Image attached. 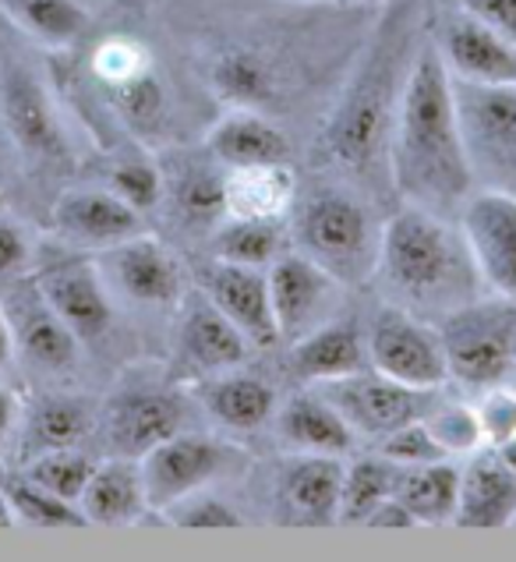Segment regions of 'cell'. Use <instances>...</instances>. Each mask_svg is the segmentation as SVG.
<instances>
[{
    "instance_id": "1",
    "label": "cell",
    "mask_w": 516,
    "mask_h": 562,
    "mask_svg": "<svg viewBox=\"0 0 516 562\" xmlns=\"http://www.w3.org/2000/svg\"><path fill=\"white\" fill-rule=\"evenodd\" d=\"M422 25L425 19L414 0H385L372 36L350 71V82L340 92V103L326 121L322 146L336 170H347L354 184L390 178L393 124L411 60L425 40Z\"/></svg>"
},
{
    "instance_id": "2",
    "label": "cell",
    "mask_w": 516,
    "mask_h": 562,
    "mask_svg": "<svg viewBox=\"0 0 516 562\" xmlns=\"http://www.w3.org/2000/svg\"><path fill=\"white\" fill-rule=\"evenodd\" d=\"M390 184L407 205L446 220H460L467 199L478 191L460 138L453 75L428 36L403 82L390 142Z\"/></svg>"
},
{
    "instance_id": "3",
    "label": "cell",
    "mask_w": 516,
    "mask_h": 562,
    "mask_svg": "<svg viewBox=\"0 0 516 562\" xmlns=\"http://www.w3.org/2000/svg\"><path fill=\"white\" fill-rule=\"evenodd\" d=\"M375 277L393 304L428 323L478 301V286H485L460 223L407 202L382 223Z\"/></svg>"
},
{
    "instance_id": "4",
    "label": "cell",
    "mask_w": 516,
    "mask_h": 562,
    "mask_svg": "<svg viewBox=\"0 0 516 562\" xmlns=\"http://www.w3.org/2000/svg\"><path fill=\"white\" fill-rule=\"evenodd\" d=\"M290 240L336 283L364 286L375 280L382 223L368 202L347 188L322 184L309 195H298L290 209Z\"/></svg>"
},
{
    "instance_id": "5",
    "label": "cell",
    "mask_w": 516,
    "mask_h": 562,
    "mask_svg": "<svg viewBox=\"0 0 516 562\" xmlns=\"http://www.w3.org/2000/svg\"><path fill=\"white\" fill-rule=\"evenodd\" d=\"M449 379L467 390H492L516 372V301H471L442 323Z\"/></svg>"
},
{
    "instance_id": "6",
    "label": "cell",
    "mask_w": 516,
    "mask_h": 562,
    "mask_svg": "<svg viewBox=\"0 0 516 562\" xmlns=\"http://www.w3.org/2000/svg\"><path fill=\"white\" fill-rule=\"evenodd\" d=\"M453 95L474 184L516 195V86H478L453 78Z\"/></svg>"
},
{
    "instance_id": "7",
    "label": "cell",
    "mask_w": 516,
    "mask_h": 562,
    "mask_svg": "<svg viewBox=\"0 0 516 562\" xmlns=\"http://www.w3.org/2000/svg\"><path fill=\"white\" fill-rule=\"evenodd\" d=\"M0 121L29 164H68L71 149L60 106L46 78L25 57H4L0 64Z\"/></svg>"
},
{
    "instance_id": "8",
    "label": "cell",
    "mask_w": 516,
    "mask_h": 562,
    "mask_svg": "<svg viewBox=\"0 0 516 562\" xmlns=\"http://www.w3.org/2000/svg\"><path fill=\"white\" fill-rule=\"evenodd\" d=\"M425 36L442 57L446 71L460 82L516 86V43L498 36L492 25L453 0H439L431 14H425Z\"/></svg>"
},
{
    "instance_id": "9",
    "label": "cell",
    "mask_w": 516,
    "mask_h": 562,
    "mask_svg": "<svg viewBox=\"0 0 516 562\" xmlns=\"http://www.w3.org/2000/svg\"><path fill=\"white\" fill-rule=\"evenodd\" d=\"M372 368L414 390H439L449 379L446 344L439 323L414 315L400 304H385L364 329Z\"/></svg>"
},
{
    "instance_id": "10",
    "label": "cell",
    "mask_w": 516,
    "mask_h": 562,
    "mask_svg": "<svg viewBox=\"0 0 516 562\" xmlns=\"http://www.w3.org/2000/svg\"><path fill=\"white\" fill-rule=\"evenodd\" d=\"M32 280L82 344L103 336L114 323V294H110L100 266L86 251L68 245L43 248L32 259Z\"/></svg>"
},
{
    "instance_id": "11",
    "label": "cell",
    "mask_w": 516,
    "mask_h": 562,
    "mask_svg": "<svg viewBox=\"0 0 516 562\" xmlns=\"http://www.w3.org/2000/svg\"><path fill=\"white\" fill-rule=\"evenodd\" d=\"M315 390L344 414L354 436L368 442H382L396 428L422 422L428 404L435 400V390H414V385H403L375 372V368H364V372H354L344 379L315 382Z\"/></svg>"
},
{
    "instance_id": "12",
    "label": "cell",
    "mask_w": 516,
    "mask_h": 562,
    "mask_svg": "<svg viewBox=\"0 0 516 562\" xmlns=\"http://www.w3.org/2000/svg\"><path fill=\"white\" fill-rule=\"evenodd\" d=\"M231 457L234 453L223 442L191 428L153 446L149 453L138 457L149 509L164 513L177 499H184V495L209 488L220 477V471L231 463Z\"/></svg>"
},
{
    "instance_id": "13",
    "label": "cell",
    "mask_w": 516,
    "mask_h": 562,
    "mask_svg": "<svg viewBox=\"0 0 516 562\" xmlns=\"http://www.w3.org/2000/svg\"><path fill=\"white\" fill-rule=\"evenodd\" d=\"M96 266H100L110 294H117L124 301L164 308V304H177L184 297L181 262L149 231L127 237L106 251H96Z\"/></svg>"
},
{
    "instance_id": "14",
    "label": "cell",
    "mask_w": 516,
    "mask_h": 562,
    "mask_svg": "<svg viewBox=\"0 0 516 562\" xmlns=\"http://www.w3.org/2000/svg\"><path fill=\"white\" fill-rule=\"evenodd\" d=\"M188 428V407L173 390L159 385H127L106 400L103 439L117 457H145L153 446Z\"/></svg>"
},
{
    "instance_id": "15",
    "label": "cell",
    "mask_w": 516,
    "mask_h": 562,
    "mask_svg": "<svg viewBox=\"0 0 516 562\" xmlns=\"http://www.w3.org/2000/svg\"><path fill=\"white\" fill-rule=\"evenodd\" d=\"M11 333H14V350L22 355L25 364L40 368V372H68L78 358V336L71 326L51 308V301L43 297V291L32 280V272L25 277H11L8 294L0 297Z\"/></svg>"
},
{
    "instance_id": "16",
    "label": "cell",
    "mask_w": 516,
    "mask_h": 562,
    "mask_svg": "<svg viewBox=\"0 0 516 562\" xmlns=\"http://www.w3.org/2000/svg\"><path fill=\"white\" fill-rule=\"evenodd\" d=\"M272 315H277L280 340L290 347L301 336H309L315 326L329 323L336 294L344 291V283H336L322 266H315L309 255L283 251L277 262L266 269Z\"/></svg>"
},
{
    "instance_id": "17",
    "label": "cell",
    "mask_w": 516,
    "mask_h": 562,
    "mask_svg": "<svg viewBox=\"0 0 516 562\" xmlns=\"http://www.w3.org/2000/svg\"><path fill=\"white\" fill-rule=\"evenodd\" d=\"M457 223L485 286L516 301V195L478 188Z\"/></svg>"
},
{
    "instance_id": "18",
    "label": "cell",
    "mask_w": 516,
    "mask_h": 562,
    "mask_svg": "<svg viewBox=\"0 0 516 562\" xmlns=\"http://www.w3.org/2000/svg\"><path fill=\"white\" fill-rule=\"evenodd\" d=\"M54 234L78 251H106L145 234V216L110 188H71L54 202Z\"/></svg>"
},
{
    "instance_id": "19",
    "label": "cell",
    "mask_w": 516,
    "mask_h": 562,
    "mask_svg": "<svg viewBox=\"0 0 516 562\" xmlns=\"http://www.w3.org/2000/svg\"><path fill=\"white\" fill-rule=\"evenodd\" d=\"M199 280H202L199 291L213 301L240 333H245L248 344H255V347L280 344V329H277V315H272L266 269L213 259V262L202 266Z\"/></svg>"
},
{
    "instance_id": "20",
    "label": "cell",
    "mask_w": 516,
    "mask_h": 562,
    "mask_svg": "<svg viewBox=\"0 0 516 562\" xmlns=\"http://www.w3.org/2000/svg\"><path fill=\"white\" fill-rule=\"evenodd\" d=\"M177 308H181V318H177V350H181V361L191 372L216 375L245 364L251 344L202 291L184 294L177 301Z\"/></svg>"
},
{
    "instance_id": "21",
    "label": "cell",
    "mask_w": 516,
    "mask_h": 562,
    "mask_svg": "<svg viewBox=\"0 0 516 562\" xmlns=\"http://www.w3.org/2000/svg\"><path fill=\"white\" fill-rule=\"evenodd\" d=\"M164 202L177 223L213 234L227 220V167L209 149L202 156H173V164L164 167Z\"/></svg>"
},
{
    "instance_id": "22",
    "label": "cell",
    "mask_w": 516,
    "mask_h": 562,
    "mask_svg": "<svg viewBox=\"0 0 516 562\" xmlns=\"http://www.w3.org/2000/svg\"><path fill=\"white\" fill-rule=\"evenodd\" d=\"M205 149L227 170L290 164V156H294L290 135L277 124V117L251 106H231L227 114L209 127Z\"/></svg>"
},
{
    "instance_id": "23",
    "label": "cell",
    "mask_w": 516,
    "mask_h": 562,
    "mask_svg": "<svg viewBox=\"0 0 516 562\" xmlns=\"http://www.w3.org/2000/svg\"><path fill=\"white\" fill-rule=\"evenodd\" d=\"M453 520L471 531H495V527L516 520V474L495 453V446H481L460 468V499Z\"/></svg>"
},
{
    "instance_id": "24",
    "label": "cell",
    "mask_w": 516,
    "mask_h": 562,
    "mask_svg": "<svg viewBox=\"0 0 516 562\" xmlns=\"http://www.w3.org/2000/svg\"><path fill=\"white\" fill-rule=\"evenodd\" d=\"M287 361H290V372L309 385L372 368L364 329L354 323V318H329V323L315 326L309 336L290 344Z\"/></svg>"
},
{
    "instance_id": "25",
    "label": "cell",
    "mask_w": 516,
    "mask_h": 562,
    "mask_svg": "<svg viewBox=\"0 0 516 562\" xmlns=\"http://www.w3.org/2000/svg\"><path fill=\"white\" fill-rule=\"evenodd\" d=\"M344 457L326 453H298L287 463L280 477V499L290 517L304 524H333L340 520V499H344Z\"/></svg>"
},
{
    "instance_id": "26",
    "label": "cell",
    "mask_w": 516,
    "mask_h": 562,
    "mask_svg": "<svg viewBox=\"0 0 516 562\" xmlns=\"http://www.w3.org/2000/svg\"><path fill=\"white\" fill-rule=\"evenodd\" d=\"M280 442L294 453H326V457H347L358 436L344 422V414L336 411L315 385L309 393L290 396L280 417H277Z\"/></svg>"
},
{
    "instance_id": "27",
    "label": "cell",
    "mask_w": 516,
    "mask_h": 562,
    "mask_svg": "<svg viewBox=\"0 0 516 562\" xmlns=\"http://www.w3.org/2000/svg\"><path fill=\"white\" fill-rule=\"evenodd\" d=\"M92 82V78H89ZM100 92L110 117L124 124L138 138H159L170 127V95L164 75L156 71V60L142 64L138 71L117 78V82H92Z\"/></svg>"
},
{
    "instance_id": "28",
    "label": "cell",
    "mask_w": 516,
    "mask_h": 562,
    "mask_svg": "<svg viewBox=\"0 0 516 562\" xmlns=\"http://www.w3.org/2000/svg\"><path fill=\"white\" fill-rule=\"evenodd\" d=\"M78 506H82L89 524H103V527H127L142 520V513L149 509L142 463L135 457H117V453L96 460V471Z\"/></svg>"
},
{
    "instance_id": "29",
    "label": "cell",
    "mask_w": 516,
    "mask_h": 562,
    "mask_svg": "<svg viewBox=\"0 0 516 562\" xmlns=\"http://www.w3.org/2000/svg\"><path fill=\"white\" fill-rule=\"evenodd\" d=\"M199 400H202V407L213 414V422H220L223 428H237V431L262 428L272 417V411H277L272 385L258 375H240L237 368L216 372V375H202Z\"/></svg>"
},
{
    "instance_id": "30",
    "label": "cell",
    "mask_w": 516,
    "mask_h": 562,
    "mask_svg": "<svg viewBox=\"0 0 516 562\" xmlns=\"http://www.w3.org/2000/svg\"><path fill=\"white\" fill-rule=\"evenodd\" d=\"M298 199V178L290 164L227 170V216L283 220Z\"/></svg>"
},
{
    "instance_id": "31",
    "label": "cell",
    "mask_w": 516,
    "mask_h": 562,
    "mask_svg": "<svg viewBox=\"0 0 516 562\" xmlns=\"http://www.w3.org/2000/svg\"><path fill=\"white\" fill-rule=\"evenodd\" d=\"M0 14L46 50H71L89 32L82 0H0Z\"/></svg>"
},
{
    "instance_id": "32",
    "label": "cell",
    "mask_w": 516,
    "mask_h": 562,
    "mask_svg": "<svg viewBox=\"0 0 516 562\" xmlns=\"http://www.w3.org/2000/svg\"><path fill=\"white\" fill-rule=\"evenodd\" d=\"M396 499L411 509V517L422 524H446L457 517L460 499V468L453 460L417 463L400 471Z\"/></svg>"
},
{
    "instance_id": "33",
    "label": "cell",
    "mask_w": 516,
    "mask_h": 562,
    "mask_svg": "<svg viewBox=\"0 0 516 562\" xmlns=\"http://www.w3.org/2000/svg\"><path fill=\"white\" fill-rule=\"evenodd\" d=\"M209 248H213V259L269 269L287 251L283 220H237V216H227L213 234H209Z\"/></svg>"
},
{
    "instance_id": "34",
    "label": "cell",
    "mask_w": 516,
    "mask_h": 562,
    "mask_svg": "<svg viewBox=\"0 0 516 562\" xmlns=\"http://www.w3.org/2000/svg\"><path fill=\"white\" fill-rule=\"evenodd\" d=\"M400 463L390 457H361L347 463L344 474V499H340V520L347 524H364L368 513L382 506L385 499H393L400 485Z\"/></svg>"
},
{
    "instance_id": "35",
    "label": "cell",
    "mask_w": 516,
    "mask_h": 562,
    "mask_svg": "<svg viewBox=\"0 0 516 562\" xmlns=\"http://www.w3.org/2000/svg\"><path fill=\"white\" fill-rule=\"evenodd\" d=\"M4 492L14 506V517L19 524L29 527H43V531H64V527H89V517L82 513V506L71 499H60V495L46 492L36 481H29L25 474H8Z\"/></svg>"
},
{
    "instance_id": "36",
    "label": "cell",
    "mask_w": 516,
    "mask_h": 562,
    "mask_svg": "<svg viewBox=\"0 0 516 562\" xmlns=\"http://www.w3.org/2000/svg\"><path fill=\"white\" fill-rule=\"evenodd\" d=\"M96 471V460L86 457L82 449L75 446H60V449H43V453H32L25 463V477L43 485L46 492L60 495V499L78 503L89 485V477Z\"/></svg>"
},
{
    "instance_id": "37",
    "label": "cell",
    "mask_w": 516,
    "mask_h": 562,
    "mask_svg": "<svg viewBox=\"0 0 516 562\" xmlns=\"http://www.w3.org/2000/svg\"><path fill=\"white\" fill-rule=\"evenodd\" d=\"M422 422L431 431V439L442 446L446 457H471L481 446H489L478 407L460 404V400H431Z\"/></svg>"
},
{
    "instance_id": "38",
    "label": "cell",
    "mask_w": 516,
    "mask_h": 562,
    "mask_svg": "<svg viewBox=\"0 0 516 562\" xmlns=\"http://www.w3.org/2000/svg\"><path fill=\"white\" fill-rule=\"evenodd\" d=\"M89 414L82 404H75L68 396H54V400H43V404L32 411L29 417V431H25V442L29 449H60V446H78L89 436Z\"/></svg>"
},
{
    "instance_id": "39",
    "label": "cell",
    "mask_w": 516,
    "mask_h": 562,
    "mask_svg": "<svg viewBox=\"0 0 516 562\" xmlns=\"http://www.w3.org/2000/svg\"><path fill=\"white\" fill-rule=\"evenodd\" d=\"M106 188L145 216L164 205V167L149 156H124L110 167Z\"/></svg>"
},
{
    "instance_id": "40",
    "label": "cell",
    "mask_w": 516,
    "mask_h": 562,
    "mask_svg": "<svg viewBox=\"0 0 516 562\" xmlns=\"http://www.w3.org/2000/svg\"><path fill=\"white\" fill-rule=\"evenodd\" d=\"M170 524L188 527V531H220V527H240V517L231 503H223L220 495H213L209 488H199L177 499L173 506L164 509Z\"/></svg>"
},
{
    "instance_id": "41",
    "label": "cell",
    "mask_w": 516,
    "mask_h": 562,
    "mask_svg": "<svg viewBox=\"0 0 516 562\" xmlns=\"http://www.w3.org/2000/svg\"><path fill=\"white\" fill-rule=\"evenodd\" d=\"M379 446L382 457H390L400 468H417V463H435V460H453L442 453V446L431 439V431L425 428V422H411L396 428L393 436H385Z\"/></svg>"
},
{
    "instance_id": "42",
    "label": "cell",
    "mask_w": 516,
    "mask_h": 562,
    "mask_svg": "<svg viewBox=\"0 0 516 562\" xmlns=\"http://www.w3.org/2000/svg\"><path fill=\"white\" fill-rule=\"evenodd\" d=\"M481 428H485V442L498 446L509 436H516V390L509 385H492V390H481V404H478Z\"/></svg>"
},
{
    "instance_id": "43",
    "label": "cell",
    "mask_w": 516,
    "mask_h": 562,
    "mask_svg": "<svg viewBox=\"0 0 516 562\" xmlns=\"http://www.w3.org/2000/svg\"><path fill=\"white\" fill-rule=\"evenodd\" d=\"M32 259H36V248H32L25 227L0 209V280L22 277L32 269Z\"/></svg>"
},
{
    "instance_id": "44",
    "label": "cell",
    "mask_w": 516,
    "mask_h": 562,
    "mask_svg": "<svg viewBox=\"0 0 516 562\" xmlns=\"http://www.w3.org/2000/svg\"><path fill=\"white\" fill-rule=\"evenodd\" d=\"M463 11H471L474 19L492 25L498 36L516 43V0H453Z\"/></svg>"
},
{
    "instance_id": "45",
    "label": "cell",
    "mask_w": 516,
    "mask_h": 562,
    "mask_svg": "<svg viewBox=\"0 0 516 562\" xmlns=\"http://www.w3.org/2000/svg\"><path fill=\"white\" fill-rule=\"evenodd\" d=\"M368 527H379V531H411V527H417V520L411 517V509L403 506L396 495L393 499H385L382 506H375L372 513H368Z\"/></svg>"
},
{
    "instance_id": "46",
    "label": "cell",
    "mask_w": 516,
    "mask_h": 562,
    "mask_svg": "<svg viewBox=\"0 0 516 562\" xmlns=\"http://www.w3.org/2000/svg\"><path fill=\"white\" fill-rule=\"evenodd\" d=\"M19 417H22L19 396H14L11 390H4V385H0V446H4V442L11 439V431L19 428Z\"/></svg>"
},
{
    "instance_id": "47",
    "label": "cell",
    "mask_w": 516,
    "mask_h": 562,
    "mask_svg": "<svg viewBox=\"0 0 516 562\" xmlns=\"http://www.w3.org/2000/svg\"><path fill=\"white\" fill-rule=\"evenodd\" d=\"M14 333H11V323H8V315H4V308H0V372L14 361Z\"/></svg>"
},
{
    "instance_id": "48",
    "label": "cell",
    "mask_w": 516,
    "mask_h": 562,
    "mask_svg": "<svg viewBox=\"0 0 516 562\" xmlns=\"http://www.w3.org/2000/svg\"><path fill=\"white\" fill-rule=\"evenodd\" d=\"M304 4H333V8H382L385 0H304Z\"/></svg>"
},
{
    "instance_id": "49",
    "label": "cell",
    "mask_w": 516,
    "mask_h": 562,
    "mask_svg": "<svg viewBox=\"0 0 516 562\" xmlns=\"http://www.w3.org/2000/svg\"><path fill=\"white\" fill-rule=\"evenodd\" d=\"M14 524H19V517H14V506L8 499L4 485H0V531H4V527H14Z\"/></svg>"
},
{
    "instance_id": "50",
    "label": "cell",
    "mask_w": 516,
    "mask_h": 562,
    "mask_svg": "<svg viewBox=\"0 0 516 562\" xmlns=\"http://www.w3.org/2000/svg\"><path fill=\"white\" fill-rule=\"evenodd\" d=\"M495 453L503 457V460H506V468L516 474V436H509L506 442H498V446H495Z\"/></svg>"
},
{
    "instance_id": "51",
    "label": "cell",
    "mask_w": 516,
    "mask_h": 562,
    "mask_svg": "<svg viewBox=\"0 0 516 562\" xmlns=\"http://www.w3.org/2000/svg\"><path fill=\"white\" fill-rule=\"evenodd\" d=\"M117 8H145V4H153V0H114Z\"/></svg>"
},
{
    "instance_id": "52",
    "label": "cell",
    "mask_w": 516,
    "mask_h": 562,
    "mask_svg": "<svg viewBox=\"0 0 516 562\" xmlns=\"http://www.w3.org/2000/svg\"><path fill=\"white\" fill-rule=\"evenodd\" d=\"M0 209H4V202H0Z\"/></svg>"
},
{
    "instance_id": "53",
    "label": "cell",
    "mask_w": 516,
    "mask_h": 562,
    "mask_svg": "<svg viewBox=\"0 0 516 562\" xmlns=\"http://www.w3.org/2000/svg\"><path fill=\"white\" fill-rule=\"evenodd\" d=\"M0 481H4V477H0Z\"/></svg>"
}]
</instances>
